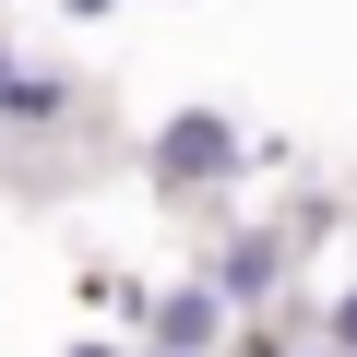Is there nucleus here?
<instances>
[{
	"instance_id": "nucleus-1",
	"label": "nucleus",
	"mask_w": 357,
	"mask_h": 357,
	"mask_svg": "<svg viewBox=\"0 0 357 357\" xmlns=\"http://www.w3.org/2000/svg\"><path fill=\"white\" fill-rule=\"evenodd\" d=\"M143 191L167 203V215H227L250 178H274L286 167V143H262L238 107H167L155 131H143Z\"/></svg>"
},
{
	"instance_id": "nucleus-2",
	"label": "nucleus",
	"mask_w": 357,
	"mask_h": 357,
	"mask_svg": "<svg viewBox=\"0 0 357 357\" xmlns=\"http://www.w3.org/2000/svg\"><path fill=\"white\" fill-rule=\"evenodd\" d=\"M191 274L227 298V321H274V310H310V250L286 215H215Z\"/></svg>"
},
{
	"instance_id": "nucleus-3",
	"label": "nucleus",
	"mask_w": 357,
	"mask_h": 357,
	"mask_svg": "<svg viewBox=\"0 0 357 357\" xmlns=\"http://www.w3.org/2000/svg\"><path fill=\"white\" fill-rule=\"evenodd\" d=\"M84 119H96V84H84L72 60H48V48H13V36H0V167L24 178V155H60Z\"/></svg>"
},
{
	"instance_id": "nucleus-4",
	"label": "nucleus",
	"mask_w": 357,
	"mask_h": 357,
	"mask_svg": "<svg viewBox=\"0 0 357 357\" xmlns=\"http://www.w3.org/2000/svg\"><path fill=\"white\" fill-rule=\"evenodd\" d=\"M227 298L203 286V274H155L143 286V321H131V345H155V357H227Z\"/></svg>"
},
{
	"instance_id": "nucleus-5",
	"label": "nucleus",
	"mask_w": 357,
	"mask_h": 357,
	"mask_svg": "<svg viewBox=\"0 0 357 357\" xmlns=\"http://www.w3.org/2000/svg\"><path fill=\"white\" fill-rule=\"evenodd\" d=\"M310 333H321V345H333V357H357V274H345V286H321V298H310Z\"/></svg>"
},
{
	"instance_id": "nucleus-6",
	"label": "nucleus",
	"mask_w": 357,
	"mask_h": 357,
	"mask_svg": "<svg viewBox=\"0 0 357 357\" xmlns=\"http://www.w3.org/2000/svg\"><path fill=\"white\" fill-rule=\"evenodd\" d=\"M60 357H131V333H107V321H84V333H72Z\"/></svg>"
},
{
	"instance_id": "nucleus-7",
	"label": "nucleus",
	"mask_w": 357,
	"mask_h": 357,
	"mask_svg": "<svg viewBox=\"0 0 357 357\" xmlns=\"http://www.w3.org/2000/svg\"><path fill=\"white\" fill-rule=\"evenodd\" d=\"M60 13H72V24H107V13H119V0H60Z\"/></svg>"
},
{
	"instance_id": "nucleus-8",
	"label": "nucleus",
	"mask_w": 357,
	"mask_h": 357,
	"mask_svg": "<svg viewBox=\"0 0 357 357\" xmlns=\"http://www.w3.org/2000/svg\"><path fill=\"white\" fill-rule=\"evenodd\" d=\"M131 357H155V345H131Z\"/></svg>"
}]
</instances>
